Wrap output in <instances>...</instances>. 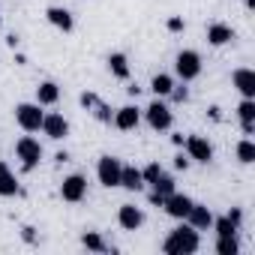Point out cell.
I'll list each match as a JSON object with an SVG mask.
<instances>
[{
	"label": "cell",
	"mask_w": 255,
	"mask_h": 255,
	"mask_svg": "<svg viewBox=\"0 0 255 255\" xmlns=\"http://www.w3.org/2000/svg\"><path fill=\"white\" fill-rule=\"evenodd\" d=\"M198 249H201V237H198V231L186 219H183V225L171 228L168 237H165V243H162L165 255H195Z\"/></svg>",
	"instance_id": "cell-1"
},
{
	"label": "cell",
	"mask_w": 255,
	"mask_h": 255,
	"mask_svg": "<svg viewBox=\"0 0 255 255\" xmlns=\"http://www.w3.org/2000/svg\"><path fill=\"white\" fill-rule=\"evenodd\" d=\"M42 117H45V111H42L39 102H18L15 105V123L24 132H39L42 129Z\"/></svg>",
	"instance_id": "cell-2"
},
{
	"label": "cell",
	"mask_w": 255,
	"mask_h": 255,
	"mask_svg": "<svg viewBox=\"0 0 255 255\" xmlns=\"http://www.w3.org/2000/svg\"><path fill=\"white\" fill-rule=\"evenodd\" d=\"M174 72H177V78L186 84V81H195L198 75H201V54L198 51H192V48H183L177 57H174Z\"/></svg>",
	"instance_id": "cell-3"
},
{
	"label": "cell",
	"mask_w": 255,
	"mask_h": 255,
	"mask_svg": "<svg viewBox=\"0 0 255 255\" xmlns=\"http://www.w3.org/2000/svg\"><path fill=\"white\" fill-rule=\"evenodd\" d=\"M15 156L21 159V168H24V171H33V168L39 165V159H42V144H39L33 135H21V138L15 141Z\"/></svg>",
	"instance_id": "cell-4"
},
{
	"label": "cell",
	"mask_w": 255,
	"mask_h": 255,
	"mask_svg": "<svg viewBox=\"0 0 255 255\" xmlns=\"http://www.w3.org/2000/svg\"><path fill=\"white\" fill-rule=\"evenodd\" d=\"M120 171H123V162L117 159V156H99V162H96V177H99V183L105 186V189H114V186H120Z\"/></svg>",
	"instance_id": "cell-5"
},
{
	"label": "cell",
	"mask_w": 255,
	"mask_h": 255,
	"mask_svg": "<svg viewBox=\"0 0 255 255\" xmlns=\"http://www.w3.org/2000/svg\"><path fill=\"white\" fill-rule=\"evenodd\" d=\"M144 117H147V126H150V129H156V132L171 129V123H174L171 108H168L165 102H159V99H153V102L144 108Z\"/></svg>",
	"instance_id": "cell-6"
},
{
	"label": "cell",
	"mask_w": 255,
	"mask_h": 255,
	"mask_svg": "<svg viewBox=\"0 0 255 255\" xmlns=\"http://www.w3.org/2000/svg\"><path fill=\"white\" fill-rule=\"evenodd\" d=\"M183 147H186L189 162H201V165H207V162L213 159V144H210L204 135H186V138H183Z\"/></svg>",
	"instance_id": "cell-7"
},
{
	"label": "cell",
	"mask_w": 255,
	"mask_h": 255,
	"mask_svg": "<svg viewBox=\"0 0 255 255\" xmlns=\"http://www.w3.org/2000/svg\"><path fill=\"white\" fill-rule=\"evenodd\" d=\"M84 195H87V177H84V174H69V177L60 183V198H63V201L78 204V201H84Z\"/></svg>",
	"instance_id": "cell-8"
},
{
	"label": "cell",
	"mask_w": 255,
	"mask_h": 255,
	"mask_svg": "<svg viewBox=\"0 0 255 255\" xmlns=\"http://www.w3.org/2000/svg\"><path fill=\"white\" fill-rule=\"evenodd\" d=\"M117 225L123 231H138L144 225V210L135 204H120L117 207Z\"/></svg>",
	"instance_id": "cell-9"
},
{
	"label": "cell",
	"mask_w": 255,
	"mask_h": 255,
	"mask_svg": "<svg viewBox=\"0 0 255 255\" xmlns=\"http://www.w3.org/2000/svg\"><path fill=\"white\" fill-rule=\"evenodd\" d=\"M195 201L189 198V195H183V192H171V195H165V201H162V210L171 216V219H186V213H189V207H192Z\"/></svg>",
	"instance_id": "cell-10"
},
{
	"label": "cell",
	"mask_w": 255,
	"mask_h": 255,
	"mask_svg": "<svg viewBox=\"0 0 255 255\" xmlns=\"http://www.w3.org/2000/svg\"><path fill=\"white\" fill-rule=\"evenodd\" d=\"M111 123L117 126L120 132H132V129H138V123H141V111H138L135 105H123V108L114 111Z\"/></svg>",
	"instance_id": "cell-11"
},
{
	"label": "cell",
	"mask_w": 255,
	"mask_h": 255,
	"mask_svg": "<svg viewBox=\"0 0 255 255\" xmlns=\"http://www.w3.org/2000/svg\"><path fill=\"white\" fill-rule=\"evenodd\" d=\"M42 132H45L51 141H60V138H66V135H69V120H66L63 114L51 111V114H45V117H42Z\"/></svg>",
	"instance_id": "cell-12"
},
{
	"label": "cell",
	"mask_w": 255,
	"mask_h": 255,
	"mask_svg": "<svg viewBox=\"0 0 255 255\" xmlns=\"http://www.w3.org/2000/svg\"><path fill=\"white\" fill-rule=\"evenodd\" d=\"M231 81H234V87L240 90L243 99H255V69L240 66V69L231 72Z\"/></svg>",
	"instance_id": "cell-13"
},
{
	"label": "cell",
	"mask_w": 255,
	"mask_h": 255,
	"mask_svg": "<svg viewBox=\"0 0 255 255\" xmlns=\"http://www.w3.org/2000/svg\"><path fill=\"white\" fill-rule=\"evenodd\" d=\"M45 18H48L51 27H57L63 33H72V27H75V18H72V12L66 6H48L45 9Z\"/></svg>",
	"instance_id": "cell-14"
},
{
	"label": "cell",
	"mask_w": 255,
	"mask_h": 255,
	"mask_svg": "<svg viewBox=\"0 0 255 255\" xmlns=\"http://www.w3.org/2000/svg\"><path fill=\"white\" fill-rule=\"evenodd\" d=\"M207 42L213 48H222V45L234 42V30L228 24H222V21H213V24H207Z\"/></svg>",
	"instance_id": "cell-15"
},
{
	"label": "cell",
	"mask_w": 255,
	"mask_h": 255,
	"mask_svg": "<svg viewBox=\"0 0 255 255\" xmlns=\"http://www.w3.org/2000/svg\"><path fill=\"white\" fill-rule=\"evenodd\" d=\"M186 222H189L195 231H207V228L213 225V213H210V207H204V204H192L189 213H186Z\"/></svg>",
	"instance_id": "cell-16"
},
{
	"label": "cell",
	"mask_w": 255,
	"mask_h": 255,
	"mask_svg": "<svg viewBox=\"0 0 255 255\" xmlns=\"http://www.w3.org/2000/svg\"><path fill=\"white\" fill-rule=\"evenodd\" d=\"M21 192V186H18V180H15V174L9 171V165L0 159V195L3 198H12V195H18Z\"/></svg>",
	"instance_id": "cell-17"
},
{
	"label": "cell",
	"mask_w": 255,
	"mask_h": 255,
	"mask_svg": "<svg viewBox=\"0 0 255 255\" xmlns=\"http://www.w3.org/2000/svg\"><path fill=\"white\" fill-rule=\"evenodd\" d=\"M120 186H123V189H129V192H138V189H144L141 168H135V165H123V171H120Z\"/></svg>",
	"instance_id": "cell-18"
},
{
	"label": "cell",
	"mask_w": 255,
	"mask_h": 255,
	"mask_svg": "<svg viewBox=\"0 0 255 255\" xmlns=\"http://www.w3.org/2000/svg\"><path fill=\"white\" fill-rule=\"evenodd\" d=\"M108 69H111V75H114V78L129 81V60H126V54H123V51L108 54Z\"/></svg>",
	"instance_id": "cell-19"
},
{
	"label": "cell",
	"mask_w": 255,
	"mask_h": 255,
	"mask_svg": "<svg viewBox=\"0 0 255 255\" xmlns=\"http://www.w3.org/2000/svg\"><path fill=\"white\" fill-rule=\"evenodd\" d=\"M57 99H60V87H57L54 81H39V87H36V102H39V105H57Z\"/></svg>",
	"instance_id": "cell-20"
},
{
	"label": "cell",
	"mask_w": 255,
	"mask_h": 255,
	"mask_svg": "<svg viewBox=\"0 0 255 255\" xmlns=\"http://www.w3.org/2000/svg\"><path fill=\"white\" fill-rule=\"evenodd\" d=\"M81 246H84L87 252H99V255L111 249V246L102 240V234H99V231H84V234H81Z\"/></svg>",
	"instance_id": "cell-21"
},
{
	"label": "cell",
	"mask_w": 255,
	"mask_h": 255,
	"mask_svg": "<svg viewBox=\"0 0 255 255\" xmlns=\"http://www.w3.org/2000/svg\"><path fill=\"white\" fill-rule=\"evenodd\" d=\"M171 87H174V78H171L168 72H159V75H153V81H150V90H153L156 96H168Z\"/></svg>",
	"instance_id": "cell-22"
},
{
	"label": "cell",
	"mask_w": 255,
	"mask_h": 255,
	"mask_svg": "<svg viewBox=\"0 0 255 255\" xmlns=\"http://www.w3.org/2000/svg\"><path fill=\"white\" fill-rule=\"evenodd\" d=\"M237 252H240L237 234H225V237H216V255H237Z\"/></svg>",
	"instance_id": "cell-23"
},
{
	"label": "cell",
	"mask_w": 255,
	"mask_h": 255,
	"mask_svg": "<svg viewBox=\"0 0 255 255\" xmlns=\"http://www.w3.org/2000/svg\"><path fill=\"white\" fill-rule=\"evenodd\" d=\"M237 159H240L243 165H252V162H255V141H252V138H243V141L237 144Z\"/></svg>",
	"instance_id": "cell-24"
},
{
	"label": "cell",
	"mask_w": 255,
	"mask_h": 255,
	"mask_svg": "<svg viewBox=\"0 0 255 255\" xmlns=\"http://www.w3.org/2000/svg\"><path fill=\"white\" fill-rule=\"evenodd\" d=\"M213 231H216V237H225V234H237V225L228 219V213L225 216H213V225H210Z\"/></svg>",
	"instance_id": "cell-25"
},
{
	"label": "cell",
	"mask_w": 255,
	"mask_h": 255,
	"mask_svg": "<svg viewBox=\"0 0 255 255\" xmlns=\"http://www.w3.org/2000/svg\"><path fill=\"white\" fill-rule=\"evenodd\" d=\"M237 117L240 123H255V99H243L237 105Z\"/></svg>",
	"instance_id": "cell-26"
},
{
	"label": "cell",
	"mask_w": 255,
	"mask_h": 255,
	"mask_svg": "<svg viewBox=\"0 0 255 255\" xmlns=\"http://www.w3.org/2000/svg\"><path fill=\"white\" fill-rule=\"evenodd\" d=\"M150 189H153V192H159V195H171V192H174V177L162 171V174L156 177V183H153Z\"/></svg>",
	"instance_id": "cell-27"
},
{
	"label": "cell",
	"mask_w": 255,
	"mask_h": 255,
	"mask_svg": "<svg viewBox=\"0 0 255 255\" xmlns=\"http://www.w3.org/2000/svg\"><path fill=\"white\" fill-rule=\"evenodd\" d=\"M159 174H162V165H159V162H150L147 168H141V177H144V186H153Z\"/></svg>",
	"instance_id": "cell-28"
},
{
	"label": "cell",
	"mask_w": 255,
	"mask_h": 255,
	"mask_svg": "<svg viewBox=\"0 0 255 255\" xmlns=\"http://www.w3.org/2000/svg\"><path fill=\"white\" fill-rule=\"evenodd\" d=\"M93 108H96L93 114H96V120H99V123H111V117H114V111H111V108H108L105 102H96Z\"/></svg>",
	"instance_id": "cell-29"
},
{
	"label": "cell",
	"mask_w": 255,
	"mask_h": 255,
	"mask_svg": "<svg viewBox=\"0 0 255 255\" xmlns=\"http://www.w3.org/2000/svg\"><path fill=\"white\" fill-rule=\"evenodd\" d=\"M168 96H171V99H174V102H186V99H189V90H186V87H183V84H180V87H177V84H174V87H171V93H168Z\"/></svg>",
	"instance_id": "cell-30"
},
{
	"label": "cell",
	"mask_w": 255,
	"mask_h": 255,
	"mask_svg": "<svg viewBox=\"0 0 255 255\" xmlns=\"http://www.w3.org/2000/svg\"><path fill=\"white\" fill-rule=\"evenodd\" d=\"M165 27H168V30H171V33H180V30H183V27H186V24H183V18H180V15H171V18H168V21H165Z\"/></svg>",
	"instance_id": "cell-31"
},
{
	"label": "cell",
	"mask_w": 255,
	"mask_h": 255,
	"mask_svg": "<svg viewBox=\"0 0 255 255\" xmlns=\"http://www.w3.org/2000/svg\"><path fill=\"white\" fill-rule=\"evenodd\" d=\"M96 102H99V96H96V93H81V105H84V108H93Z\"/></svg>",
	"instance_id": "cell-32"
},
{
	"label": "cell",
	"mask_w": 255,
	"mask_h": 255,
	"mask_svg": "<svg viewBox=\"0 0 255 255\" xmlns=\"http://www.w3.org/2000/svg\"><path fill=\"white\" fill-rule=\"evenodd\" d=\"M174 168H177V171H186V168H189V156L177 153V156H174Z\"/></svg>",
	"instance_id": "cell-33"
},
{
	"label": "cell",
	"mask_w": 255,
	"mask_h": 255,
	"mask_svg": "<svg viewBox=\"0 0 255 255\" xmlns=\"http://www.w3.org/2000/svg\"><path fill=\"white\" fill-rule=\"evenodd\" d=\"M21 237H24V243H36V231H33L30 225H24V228H21Z\"/></svg>",
	"instance_id": "cell-34"
},
{
	"label": "cell",
	"mask_w": 255,
	"mask_h": 255,
	"mask_svg": "<svg viewBox=\"0 0 255 255\" xmlns=\"http://www.w3.org/2000/svg\"><path fill=\"white\" fill-rule=\"evenodd\" d=\"M228 219L240 228V222H243V210H237V207H231V213H228Z\"/></svg>",
	"instance_id": "cell-35"
},
{
	"label": "cell",
	"mask_w": 255,
	"mask_h": 255,
	"mask_svg": "<svg viewBox=\"0 0 255 255\" xmlns=\"http://www.w3.org/2000/svg\"><path fill=\"white\" fill-rule=\"evenodd\" d=\"M162 201H165V195H159V192H150V204H156V207H162Z\"/></svg>",
	"instance_id": "cell-36"
},
{
	"label": "cell",
	"mask_w": 255,
	"mask_h": 255,
	"mask_svg": "<svg viewBox=\"0 0 255 255\" xmlns=\"http://www.w3.org/2000/svg\"><path fill=\"white\" fill-rule=\"evenodd\" d=\"M240 129H243V135H252L255 132V123H240Z\"/></svg>",
	"instance_id": "cell-37"
},
{
	"label": "cell",
	"mask_w": 255,
	"mask_h": 255,
	"mask_svg": "<svg viewBox=\"0 0 255 255\" xmlns=\"http://www.w3.org/2000/svg\"><path fill=\"white\" fill-rule=\"evenodd\" d=\"M171 144L174 147H183V135H171Z\"/></svg>",
	"instance_id": "cell-38"
},
{
	"label": "cell",
	"mask_w": 255,
	"mask_h": 255,
	"mask_svg": "<svg viewBox=\"0 0 255 255\" xmlns=\"http://www.w3.org/2000/svg\"><path fill=\"white\" fill-rule=\"evenodd\" d=\"M54 159H57V162H69V153H66V150H60V153H57Z\"/></svg>",
	"instance_id": "cell-39"
},
{
	"label": "cell",
	"mask_w": 255,
	"mask_h": 255,
	"mask_svg": "<svg viewBox=\"0 0 255 255\" xmlns=\"http://www.w3.org/2000/svg\"><path fill=\"white\" fill-rule=\"evenodd\" d=\"M246 6H249V9H255V0H246Z\"/></svg>",
	"instance_id": "cell-40"
},
{
	"label": "cell",
	"mask_w": 255,
	"mask_h": 255,
	"mask_svg": "<svg viewBox=\"0 0 255 255\" xmlns=\"http://www.w3.org/2000/svg\"><path fill=\"white\" fill-rule=\"evenodd\" d=\"M0 24H3V21H0Z\"/></svg>",
	"instance_id": "cell-41"
}]
</instances>
